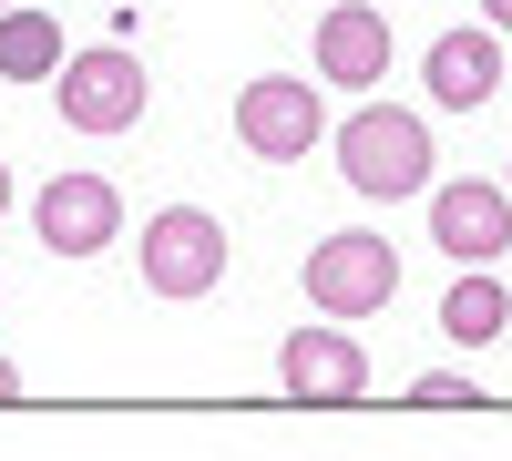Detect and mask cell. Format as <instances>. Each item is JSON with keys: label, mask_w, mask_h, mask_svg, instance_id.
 <instances>
[{"label": "cell", "mask_w": 512, "mask_h": 461, "mask_svg": "<svg viewBox=\"0 0 512 461\" xmlns=\"http://www.w3.org/2000/svg\"><path fill=\"white\" fill-rule=\"evenodd\" d=\"M328 144H338L349 195H369V205H400V195H431V185H441V175H431V123L400 113V103H359Z\"/></svg>", "instance_id": "cell-1"}, {"label": "cell", "mask_w": 512, "mask_h": 461, "mask_svg": "<svg viewBox=\"0 0 512 461\" xmlns=\"http://www.w3.org/2000/svg\"><path fill=\"white\" fill-rule=\"evenodd\" d=\"M390 298H400V246L379 226H328L308 246V308H328V328H359Z\"/></svg>", "instance_id": "cell-2"}, {"label": "cell", "mask_w": 512, "mask_h": 461, "mask_svg": "<svg viewBox=\"0 0 512 461\" xmlns=\"http://www.w3.org/2000/svg\"><path fill=\"white\" fill-rule=\"evenodd\" d=\"M134 267L164 308H185V298H216V277H226V226L205 216V205H164V216H144L134 236Z\"/></svg>", "instance_id": "cell-3"}, {"label": "cell", "mask_w": 512, "mask_h": 461, "mask_svg": "<svg viewBox=\"0 0 512 461\" xmlns=\"http://www.w3.org/2000/svg\"><path fill=\"white\" fill-rule=\"evenodd\" d=\"M52 103H62V123H72V134H134V123H144V103H154V72L123 52V41H103V52H62Z\"/></svg>", "instance_id": "cell-4"}, {"label": "cell", "mask_w": 512, "mask_h": 461, "mask_svg": "<svg viewBox=\"0 0 512 461\" xmlns=\"http://www.w3.org/2000/svg\"><path fill=\"white\" fill-rule=\"evenodd\" d=\"M236 144H246L256 164H297L308 144H328L318 82H297V72H256L246 93H236Z\"/></svg>", "instance_id": "cell-5"}, {"label": "cell", "mask_w": 512, "mask_h": 461, "mask_svg": "<svg viewBox=\"0 0 512 461\" xmlns=\"http://www.w3.org/2000/svg\"><path fill=\"white\" fill-rule=\"evenodd\" d=\"M31 236L52 246V257H103V246L123 236V195H113V175H41V195H31Z\"/></svg>", "instance_id": "cell-6"}, {"label": "cell", "mask_w": 512, "mask_h": 461, "mask_svg": "<svg viewBox=\"0 0 512 461\" xmlns=\"http://www.w3.org/2000/svg\"><path fill=\"white\" fill-rule=\"evenodd\" d=\"M277 390L287 400H318V410H338V400H369V349L349 339V328H287V349H277Z\"/></svg>", "instance_id": "cell-7"}, {"label": "cell", "mask_w": 512, "mask_h": 461, "mask_svg": "<svg viewBox=\"0 0 512 461\" xmlns=\"http://www.w3.org/2000/svg\"><path fill=\"white\" fill-rule=\"evenodd\" d=\"M431 246L451 267H492L512 246V195L492 175H461V185H431Z\"/></svg>", "instance_id": "cell-8"}, {"label": "cell", "mask_w": 512, "mask_h": 461, "mask_svg": "<svg viewBox=\"0 0 512 461\" xmlns=\"http://www.w3.org/2000/svg\"><path fill=\"white\" fill-rule=\"evenodd\" d=\"M308 62H318V82H338V93H379V72H390V21H379L369 0H328Z\"/></svg>", "instance_id": "cell-9"}, {"label": "cell", "mask_w": 512, "mask_h": 461, "mask_svg": "<svg viewBox=\"0 0 512 461\" xmlns=\"http://www.w3.org/2000/svg\"><path fill=\"white\" fill-rule=\"evenodd\" d=\"M420 72H431V103L441 113H482L502 93V31H441Z\"/></svg>", "instance_id": "cell-10"}, {"label": "cell", "mask_w": 512, "mask_h": 461, "mask_svg": "<svg viewBox=\"0 0 512 461\" xmlns=\"http://www.w3.org/2000/svg\"><path fill=\"white\" fill-rule=\"evenodd\" d=\"M441 328H451L461 349H492L502 328H512V298H502V277H492V267H461V277L441 287Z\"/></svg>", "instance_id": "cell-11"}, {"label": "cell", "mask_w": 512, "mask_h": 461, "mask_svg": "<svg viewBox=\"0 0 512 461\" xmlns=\"http://www.w3.org/2000/svg\"><path fill=\"white\" fill-rule=\"evenodd\" d=\"M62 72V21L21 0V11H0V82H52Z\"/></svg>", "instance_id": "cell-12"}, {"label": "cell", "mask_w": 512, "mask_h": 461, "mask_svg": "<svg viewBox=\"0 0 512 461\" xmlns=\"http://www.w3.org/2000/svg\"><path fill=\"white\" fill-rule=\"evenodd\" d=\"M400 400H410V410H472L482 390H472V380H461V369H431V380H410Z\"/></svg>", "instance_id": "cell-13"}, {"label": "cell", "mask_w": 512, "mask_h": 461, "mask_svg": "<svg viewBox=\"0 0 512 461\" xmlns=\"http://www.w3.org/2000/svg\"><path fill=\"white\" fill-rule=\"evenodd\" d=\"M482 31H512V0H482Z\"/></svg>", "instance_id": "cell-14"}, {"label": "cell", "mask_w": 512, "mask_h": 461, "mask_svg": "<svg viewBox=\"0 0 512 461\" xmlns=\"http://www.w3.org/2000/svg\"><path fill=\"white\" fill-rule=\"evenodd\" d=\"M0 400H21V359H0Z\"/></svg>", "instance_id": "cell-15"}, {"label": "cell", "mask_w": 512, "mask_h": 461, "mask_svg": "<svg viewBox=\"0 0 512 461\" xmlns=\"http://www.w3.org/2000/svg\"><path fill=\"white\" fill-rule=\"evenodd\" d=\"M0 216H11V164H0Z\"/></svg>", "instance_id": "cell-16"}, {"label": "cell", "mask_w": 512, "mask_h": 461, "mask_svg": "<svg viewBox=\"0 0 512 461\" xmlns=\"http://www.w3.org/2000/svg\"><path fill=\"white\" fill-rule=\"evenodd\" d=\"M502 195H512V164H502Z\"/></svg>", "instance_id": "cell-17"}, {"label": "cell", "mask_w": 512, "mask_h": 461, "mask_svg": "<svg viewBox=\"0 0 512 461\" xmlns=\"http://www.w3.org/2000/svg\"><path fill=\"white\" fill-rule=\"evenodd\" d=\"M0 11H21V0H0Z\"/></svg>", "instance_id": "cell-18"}]
</instances>
